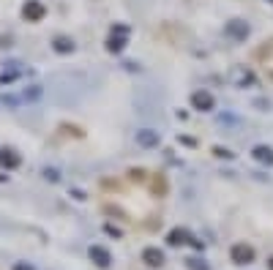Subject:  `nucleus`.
I'll list each match as a JSON object with an SVG mask.
<instances>
[{"mask_svg":"<svg viewBox=\"0 0 273 270\" xmlns=\"http://www.w3.org/2000/svg\"><path fill=\"white\" fill-rule=\"evenodd\" d=\"M230 259L235 265H248V262H254V249L248 243H235L230 249Z\"/></svg>","mask_w":273,"mask_h":270,"instance_id":"f03ea898","label":"nucleus"},{"mask_svg":"<svg viewBox=\"0 0 273 270\" xmlns=\"http://www.w3.org/2000/svg\"><path fill=\"white\" fill-rule=\"evenodd\" d=\"M123 46H126V36H120V33L115 36V33H112V36L107 38V50H109V52L118 55V52H123Z\"/></svg>","mask_w":273,"mask_h":270,"instance_id":"ddd939ff","label":"nucleus"},{"mask_svg":"<svg viewBox=\"0 0 273 270\" xmlns=\"http://www.w3.org/2000/svg\"><path fill=\"white\" fill-rule=\"evenodd\" d=\"M213 96L208 90H197V93H191V107L194 109H199V112H211L213 109Z\"/></svg>","mask_w":273,"mask_h":270,"instance_id":"39448f33","label":"nucleus"},{"mask_svg":"<svg viewBox=\"0 0 273 270\" xmlns=\"http://www.w3.org/2000/svg\"><path fill=\"white\" fill-rule=\"evenodd\" d=\"M158 142H162V134L153 131V129H142V131H136V145H140V148H156Z\"/></svg>","mask_w":273,"mask_h":270,"instance_id":"0eeeda50","label":"nucleus"},{"mask_svg":"<svg viewBox=\"0 0 273 270\" xmlns=\"http://www.w3.org/2000/svg\"><path fill=\"white\" fill-rule=\"evenodd\" d=\"M14 270H33V267L25 265V262H17V265H14Z\"/></svg>","mask_w":273,"mask_h":270,"instance_id":"6ab92c4d","label":"nucleus"},{"mask_svg":"<svg viewBox=\"0 0 273 270\" xmlns=\"http://www.w3.org/2000/svg\"><path fill=\"white\" fill-rule=\"evenodd\" d=\"M22 164L19 153H14V150H0V166H6V169H17Z\"/></svg>","mask_w":273,"mask_h":270,"instance_id":"1a4fd4ad","label":"nucleus"},{"mask_svg":"<svg viewBox=\"0 0 273 270\" xmlns=\"http://www.w3.org/2000/svg\"><path fill=\"white\" fill-rule=\"evenodd\" d=\"M90 259L96 262V267H101V270H107L109 265H112V254L104 249V246H90Z\"/></svg>","mask_w":273,"mask_h":270,"instance_id":"423d86ee","label":"nucleus"},{"mask_svg":"<svg viewBox=\"0 0 273 270\" xmlns=\"http://www.w3.org/2000/svg\"><path fill=\"white\" fill-rule=\"evenodd\" d=\"M107 232H109V235H115V237H120V229H115L112 224H107Z\"/></svg>","mask_w":273,"mask_h":270,"instance_id":"aec40b11","label":"nucleus"},{"mask_svg":"<svg viewBox=\"0 0 273 270\" xmlns=\"http://www.w3.org/2000/svg\"><path fill=\"white\" fill-rule=\"evenodd\" d=\"M44 178L47 180H58V169H44Z\"/></svg>","mask_w":273,"mask_h":270,"instance_id":"a211bd4d","label":"nucleus"},{"mask_svg":"<svg viewBox=\"0 0 273 270\" xmlns=\"http://www.w3.org/2000/svg\"><path fill=\"white\" fill-rule=\"evenodd\" d=\"M252 156H254L260 164H273V150L265 148V145H257V148L252 150Z\"/></svg>","mask_w":273,"mask_h":270,"instance_id":"f8f14e48","label":"nucleus"},{"mask_svg":"<svg viewBox=\"0 0 273 270\" xmlns=\"http://www.w3.org/2000/svg\"><path fill=\"white\" fill-rule=\"evenodd\" d=\"M145 169H131V172H128V178H131L134 180V183H142V180H145Z\"/></svg>","mask_w":273,"mask_h":270,"instance_id":"2eb2a0df","label":"nucleus"},{"mask_svg":"<svg viewBox=\"0 0 273 270\" xmlns=\"http://www.w3.org/2000/svg\"><path fill=\"white\" fill-rule=\"evenodd\" d=\"M52 50L60 52V55H69V52H74V41L66 38V36H58V38L52 41Z\"/></svg>","mask_w":273,"mask_h":270,"instance_id":"9d476101","label":"nucleus"},{"mask_svg":"<svg viewBox=\"0 0 273 270\" xmlns=\"http://www.w3.org/2000/svg\"><path fill=\"white\" fill-rule=\"evenodd\" d=\"M268 270H273V257L268 259Z\"/></svg>","mask_w":273,"mask_h":270,"instance_id":"412c9836","label":"nucleus"},{"mask_svg":"<svg viewBox=\"0 0 273 270\" xmlns=\"http://www.w3.org/2000/svg\"><path fill=\"white\" fill-rule=\"evenodd\" d=\"M142 262H145L148 267H162L164 265V251H158L156 246H148V249L142 251Z\"/></svg>","mask_w":273,"mask_h":270,"instance_id":"6e6552de","label":"nucleus"},{"mask_svg":"<svg viewBox=\"0 0 273 270\" xmlns=\"http://www.w3.org/2000/svg\"><path fill=\"white\" fill-rule=\"evenodd\" d=\"M22 17H25L28 22H41L47 17V6L41 3V0H28V3L22 6Z\"/></svg>","mask_w":273,"mask_h":270,"instance_id":"7ed1b4c3","label":"nucleus"},{"mask_svg":"<svg viewBox=\"0 0 273 270\" xmlns=\"http://www.w3.org/2000/svg\"><path fill=\"white\" fill-rule=\"evenodd\" d=\"M213 153L221 156V158H232V153H230V150H224V148H213Z\"/></svg>","mask_w":273,"mask_h":270,"instance_id":"f3484780","label":"nucleus"},{"mask_svg":"<svg viewBox=\"0 0 273 270\" xmlns=\"http://www.w3.org/2000/svg\"><path fill=\"white\" fill-rule=\"evenodd\" d=\"M257 60H262L265 74H268V79L273 82V41H265L260 50H257Z\"/></svg>","mask_w":273,"mask_h":270,"instance_id":"20e7f679","label":"nucleus"},{"mask_svg":"<svg viewBox=\"0 0 273 270\" xmlns=\"http://www.w3.org/2000/svg\"><path fill=\"white\" fill-rule=\"evenodd\" d=\"M186 262H189V267H191V270H208V265H205L202 259H186Z\"/></svg>","mask_w":273,"mask_h":270,"instance_id":"dca6fc26","label":"nucleus"},{"mask_svg":"<svg viewBox=\"0 0 273 270\" xmlns=\"http://www.w3.org/2000/svg\"><path fill=\"white\" fill-rule=\"evenodd\" d=\"M150 188H153L156 197H164V194H167V178H164V175H153V180H150Z\"/></svg>","mask_w":273,"mask_h":270,"instance_id":"4468645a","label":"nucleus"},{"mask_svg":"<svg viewBox=\"0 0 273 270\" xmlns=\"http://www.w3.org/2000/svg\"><path fill=\"white\" fill-rule=\"evenodd\" d=\"M224 36H227L230 41H246L248 25H246L243 19H230L227 25H224Z\"/></svg>","mask_w":273,"mask_h":270,"instance_id":"f257e3e1","label":"nucleus"},{"mask_svg":"<svg viewBox=\"0 0 273 270\" xmlns=\"http://www.w3.org/2000/svg\"><path fill=\"white\" fill-rule=\"evenodd\" d=\"M189 240H191V235L186 232V229H172V232L167 235V243H170V246H183Z\"/></svg>","mask_w":273,"mask_h":270,"instance_id":"9b49d317","label":"nucleus"}]
</instances>
